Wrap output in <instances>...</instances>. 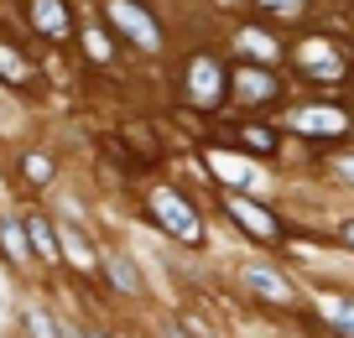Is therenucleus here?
I'll use <instances>...</instances> for the list:
<instances>
[{"instance_id":"obj_1","label":"nucleus","mask_w":354,"mask_h":338,"mask_svg":"<svg viewBox=\"0 0 354 338\" xmlns=\"http://www.w3.org/2000/svg\"><path fill=\"white\" fill-rule=\"evenodd\" d=\"M151 214L162 218V229L172 234V240H183V245H198L203 240L198 214H193V208L183 203V193H172V187H156V193H151Z\"/></svg>"},{"instance_id":"obj_2","label":"nucleus","mask_w":354,"mask_h":338,"mask_svg":"<svg viewBox=\"0 0 354 338\" xmlns=\"http://www.w3.org/2000/svg\"><path fill=\"white\" fill-rule=\"evenodd\" d=\"M104 16H110L115 26H120L125 37H131L136 47H146V53H156L162 47V32H156V21L136 6V0H104Z\"/></svg>"},{"instance_id":"obj_3","label":"nucleus","mask_w":354,"mask_h":338,"mask_svg":"<svg viewBox=\"0 0 354 338\" xmlns=\"http://www.w3.org/2000/svg\"><path fill=\"white\" fill-rule=\"evenodd\" d=\"M224 203H230L234 224H245V229H250L255 240H266V245H271V240H281V229H277V218L266 214L261 203H250V198H245V193H230V198H224Z\"/></svg>"},{"instance_id":"obj_4","label":"nucleus","mask_w":354,"mask_h":338,"mask_svg":"<svg viewBox=\"0 0 354 338\" xmlns=\"http://www.w3.org/2000/svg\"><path fill=\"white\" fill-rule=\"evenodd\" d=\"M32 26L42 37H53V42H63V37L73 32V16H68L63 0H32Z\"/></svg>"},{"instance_id":"obj_5","label":"nucleus","mask_w":354,"mask_h":338,"mask_svg":"<svg viewBox=\"0 0 354 338\" xmlns=\"http://www.w3.org/2000/svg\"><path fill=\"white\" fill-rule=\"evenodd\" d=\"M292 125H297V131H313V135H339V131H349V115H344V109L308 104V109H297V115H292Z\"/></svg>"},{"instance_id":"obj_6","label":"nucleus","mask_w":354,"mask_h":338,"mask_svg":"<svg viewBox=\"0 0 354 338\" xmlns=\"http://www.w3.org/2000/svg\"><path fill=\"white\" fill-rule=\"evenodd\" d=\"M245 286L250 292H261V297H271V302H292V281L281 271H271V265H245Z\"/></svg>"},{"instance_id":"obj_7","label":"nucleus","mask_w":354,"mask_h":338,"mask_svg":"<svg viewBox=\"0 0 354 338\" xmlns=\"http://www.w3.org/2000/svg\"><path fill=\"white\" fill-rule=\"evenodd\" d=\"M21 224H26V240H32L37 261H57V255H63V240H57V229H53V224H47L42 214H26Z\"/></svg>"},{"instance_id":"obj_8","label":"nucleus","mask_w":354,"mask_h":338,"mask_svg":"<svg viewBox=\"0 0 354 338\" xmlns=\"http://www.w3.org/2000/svg\"><path fill=\"white\" fill-rule=\"evenodd\" d=\"M188 88H193V99L214 104V99H219V63H214V57H193V68H188Z\"/></svg>"},{"instance_id":"obj_9","label":"nucleus","mask_w":354,"mask_h":338,"mask_svg":"<svg viewBox=\"0 0 354 338\" xmlns=\"http://www.w3.org/2000/svg\"><path fill=\"white\" fill-rule=\"evenodd\" d=\"M209 167L219 177H230V182H240V187H255L261 182V172H255L250 162H240V156H230V151H209Z\"/></svg>"},{"instance_id":"obj_10","label":"nucleus","mask_w":354,"mask_h":338,"mask_svg":"<svg viewBox=\"0 0 354 338\" xmlns=\"http://www.w3.org/2000/svg\"><path fill=\"white\" fill-rule=\"evenodd\" d=\"M318 307H323V317H328L344 338H354V302H349V297H328V292H323Z\"/></svg>"},{"instance_id":"obj_11","label":"nucleus","mask_w":354,"mask_h":338,"mask_svg":"<svg viewBox=\"0 0 354 338\" xmlns=\"http://www.w3.org/2000/svg\"><path fill=\"white\" fill-rule=\"evenodd\" d=\"M57 240H63V255L78 265V271H94V250H88V240L73 229V224H63V229H57Z\"/></svg>"},{"instance_id":"obj_12","label":"nucleus","mask_w":354,"mask_h":338,"mask_svg":"<svg viewBox=\"0 0 354 338\" xmlns=\"http://www.w3.org/2000/svg\"><path fill=\"white\" fill-rule=\"evenodd\" d=\"M104 271H110V281L120 286L125 297H136V292H141V276H136V265L125 261V255H110V261H104Z\"/></svg>"},{"instance_id":"obj_13","label":"nucleus","mask_w":354,"mask_h":338,"mask_svg":"<svg viewBox=\"0 0 354 338\" xmlns=\"http://www.w3.org/2000/svg\"><path fill=\"white\" fill-rule=\"evenodd\" d=\"M302 63H308L313 78H339V57L328 47H302Z\"/></svg>"},{"instance_id":"obj_14","label":"nucleus","mask_w":354,"mask_h":338,"mask_svg":"<svg viewBox=\"0 0 354 338\" xmlns=\"http://www.w3.org/2000/svg\"><path fill=\"white\" fill-rule=\"evenodd\" d=\"M26 245H32V240H26V224H16V218H11V224H0V250L11 255V261H26Z\"/></svg>"},{"instance_id":"obj_15","label":"nucleus","mask_w":354,"mask_h":338,"mask_svg":"<svg viewBox=\"0 0 354 338\" xmlns=\"http://www.w3.org/2000/svg\"><path fill=\"white\" fill-rule=\"evenodd\" d=\"M21 172H26V182H32V187H42V182H53L57 167H53V156H47V151H26Z\"/></svg>"},{"instance_id":"obj_16","label":"nucleus","mask_w":354,"mask_h":338,"mask_svg":"<svg viewBox=\"0 0 354 338\" xmlns=\"http://www.w3.org/2000/svg\"><path fill=\"white\" fill-rule=\"evenodd\" d=\"M234 88H240L245 99H266V94H271L277 84H271L266 73H255V68H240V73H234Z\"/></svg>"},{"instance_id":"obj_17","label":"nucleus","mask_w":354,"mask_h":338,"mask_svg":"<svg viewBox=\"0 0 354 338\" xmlns=\"http://www.w3.org/2000/svg\"><path fill=\"white\" fill-rule=\"evenodd\" d=\"M26 73H32V63H26L21 53H11L6 42H0V78H11V84H21Z\"/></svg>"},{"instance_id":"obj_18","label":"nucleus","mask_w":354,"mask_h":338,"mask_svg":"<svg viewBox=\"0 0 354 338\" xmlns=\"http://www.w3.org/2000/svg\"><path fill=\"white\" fill-rule=\"evenodd\" d=\"M234 42H240V53H250V57H277V42L261 37V32H240Z\"/></svg>"},{"instance_id":"obj_19","label":"nucleus","mask_w":354,"mask_h":338,"mask_svg":"<svg viewBox=\"0 0 354 338\" xmlns=\"http://www.w3.org/2000/svg\"><path fill=\"white\" fill-rule=\"evenodd\" d=\"M84 47H88V57H94V63H104V57H110V37L94 32V26L84 32Z\"/></svg>"},{"instance_id":"obj_20","label":"nucleus","mask_w":354,"mask_h":338,"mask_svg":"<svg viewBox=\"0 0 354 338\" xmlns=\"http://www.w3.org/2000/svg\"><path fill=\"white\" fill-rule=\"evenodd\" d=\"M333 172H339L344 182H354V156H333Z\"/></svg>"},{"instance_id":"obj_21","label":"nucleus","mask_w":354,"mask_h":338,"mask_svg":"<svg viewBox=\"0 0 354 338\" xmlns=\"http://www.w3.org/2000/svg\"><path fill=\"white\" fill-rule=\"evenodd\" d=\"M32 333H37V338H57V333H53V323H47L42 312H32Z\"/></svg>"},{"instance_id":"obj_22","label":"nucleus","mask_w":354,"mask_h":338,"mask_svg":"<svg viewBox=\"0 0 354 338\" xmlns=\"http://www.w3.org/2000/svg\"><path fill=\"white\" fill-rule=\"evenodd\" d=\"M245 141H250V146H261V151H266V146H271V131H255V125H250V131H245Z\"/></svg>"},{"instance_id":"obj_23","label":"nucleus","mask_w":354,"mask_h":338,"mask_svg":"<svg viewBox=\"0 0 354 338\" xmlns=\"http://www.w3.org/2000/svg\"><path fill=\"white\" fill-rule=\"evenodd\" d=\"M162 338H193V333H188L183 323H167V328H162Z\"/></svg>"},{"instance_id":"obj_24","label":"nucleus","mask_w":354,"mask_h":338,"mask_svg":"<svg viewBox=\"0 0 354 338\" xmlns=\"http://www.w3.org/2000/svg\"><path fill=\"white\" fill-rule=\"evenodd\" d=\"M266 6H277V11H281V6H302V0H266Z\"/></svg>"},{"instance_id":"obj_25","label":"nucleus","mask_w":354,"mask_h":338,"mask_svg":"<svg viewBox=\"0 0 354 338\" xmlns=\"http://www.w3.org/2000/svg\"><path fill=\"white\" fill-rule=\"evenodd\" d=\"M344 245H349V250H354V224H349V229H344Z\"/></svg>"},{"instance_id":"obj_26","label":"nucleus","mask_w":354,"mask_h":338,"mask_svg":"<svg viewBox=\"0 0 354 338\" xmlns=\"http://www.w3.org/2000/svg\"><path fill=\"white\" fill-rule=\"evenodd\" d=\"M88 338H104V333H88Z\"/></svg>"}]
</instances>
